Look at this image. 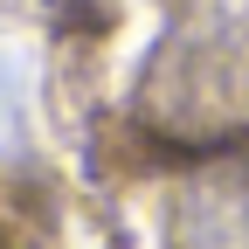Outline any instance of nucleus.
<instances>
[{
	"mask_svg": "<svg viewBox=\"0 0 249 249\" xmlns=\"http://www.w3.org/2000/svg\"><path fill=\"white\" fill-rule=\"evenodd\" d=\"M139 111L187 145L249 132V0H180L145 62Z\"/></svg>",
	"mask_w": 249,
	"mask_h": 249,
	"instance_id": "obj_1",
	"label": "nucleus"
},
{
	"mask_svg": "<svg viewBox=\"0 0 249 249\" xmlns=\"http://www.w3.org/2000/svg\"><path fill=\"white\" fill-rule=\"evenodd\" d=\"M173 242L180 249H249V173L194 180L173 208Z\"/></svg>",
	"mask_w": 249,
	"mask_h": 249,
	"instance_id": "obj_2",
	"label": "nucleus"
}]
</instances>
